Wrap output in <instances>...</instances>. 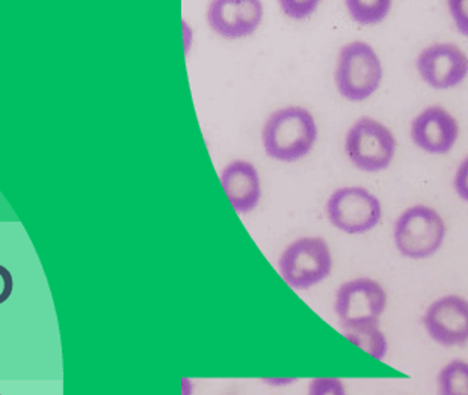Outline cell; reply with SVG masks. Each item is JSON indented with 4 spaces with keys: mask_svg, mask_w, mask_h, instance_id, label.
Segmentation results:
<instances>
[{
    "mask_svg": "<svg viewBox=\"0 0 468 395\" xmlns=\"http://www.w3.org/2000/svg\"><path fill=\"white\" fill-rule=\"evenodd\" d=\"M316 140V120L301 106L278 109L266 120L261 130L266 154L284 163L301 161L312 151Z\"/></svg>",
    "mask_w": 468,
    "mask_h": 395,
    "instance_id": "6da1fadb",
    "label": "cell"
},
{
    "mask_svg": "<svg viewBox=\"0 0 468 395\" xmlns=\"http://www.w3.org/2000/svg\"><path fill=\"white\" fill-rule=\"evenodd\" d=\"M447 226L441 214L430 205L417 204L396 219L393 242L400 255L425 260L441 249Z\"/></svg>",
    "mask_w": 468,
    "mask_h": 395,
    "instance_id": "7a4b0ae2",
    "label": "cell"
},
{
    "mask_svg": "<svg viewBox=\"0 0 468 395\" xmlns=\"http://www.w3.org/2000/svg\"><path fill=\"white\" fill-rule=\"evenodd\" d=\"M335 80L343 99L367 100L381 87V59L372 46L365 41L345 44L338 52Z\"/></svg>",
    "mask_w": 468,
    "mask_h": 395,
    "instance_id": "3957f363",
    "label": "cell"
},
{
    "mask_svg": "<svg viewBox=\"0 0 468 395\" xmlns=\"http://www.w3.org/2000/svg\"><path fill=\"white\" fill-rule=\"evenodd\" d=\"M330 244L322 237H300L292 242L278 260L282 278L295 290H308L325 281L333 272Z\"/></svg>",
    "mask_w": 468,
    "mask_h": 395,
    "instance_id": "277c9868",
    "label": "cell"
},
{
    "mask_svg": "<svg viewBox=\"0 0 468 395\" xmlns=\"http://www.w3.org/2000/svg\"><path fill=\"white\" fill-rule=\"evenodd\" d=\"M395 135L388 127L370 117L356 120L345 138V151L352 165L365 172H379L395 159Z\"/></svg>",
    "mask_w": 468,
    "mask_h": 395,
    "instance_id": "5b68a950",
    "label": "cell"
},
{
    "mask_svg": "<svg viewBox=\"0 0 468 395\" xmlns=\"http://www.w3.org/2000/svg\"><path fill=\"white\" fill-rule=\"evenodd\" d=\"M325 213L331 225L346 234H365L381 222L382 205L365 187H340L326 201Z\"/></svg>",
    "mask_w": 468,
    "mask_h": 395,
    "instance_id": "8992f818",
    "label": "cell"
},
{
    "mask_svg": "<svg viewBox=\"0 0 468 395\" xmlns=\"http://www.w3.org/2000/svg\"><path fill=\"white\" fill-rule=\"evenodd\" d=\"M387 291L372 278L351 279L342 284L335 293V311L342 329L356 326L375 325L386 313Z\"/></svg>",
    "mask_w": 468,
    "mask_h": 395,
    "instance_id": "52a82bcc",
    "label": "cell"
},
{
    "mask_svg": "<svg viewBox=\"0 0 468 395\" xmlns=\"http://www.w3.org/2000/svg\"><path fill=\"white\" fill-rule=\"evenodd\" d=\"M421 325L442 348H463L468 344V299L458 295L438 297L426 308Z\"/></svg>",
    "mask_w": 468,
    "mask_h": 395,
    "instance_id": "ba28073f",
    "label": "cell"
},
{
    "mask_svg": "<svg viewBox=\"0 0 468 395\" xmlns=\"http://www.w3.org/2000/svg\"><path fill=\"white\" fill-rule=\"evenodd\" d=\"M417 71L421 80L434 89H452L468 76L467 53L453 43H435L417 57Z\"/></svg>",
    "mask_w": 468,
    "mask_h": 395,
    "instance_id": "9c48e42d",
    "label": "cell"
},
{
    "mask_svg": "<svg viewBox=\"0 0 468 395\" xmlns=\"http://www.w3.org/2000/svg\"><path fill=\"white\" fill-rule=\"evenodd\" d=\"M263 5L259 0H215L208 5L207 23L217 36L226 39L245 38L259 29Z\"/></svg>",
    "mask_w": 468,
    "mask_h": 395,
    "instance_id": "30bf717a",
    "label": "cell"
},
{
    "mask_svg": "<svg viewBox=\"0 0 468 395\" xmlns=\"http://www.w3.org/2000/svg\"><path fill=\"white\" fill-rule=\"evenodd\" d=\"M410 135L428 154H447L460 138V124L447 109L430 106L412 120Z\"/></svg>",
    "mask_w": 468,
    "mask_h": 395,
    "instance_id": "8fae6325",
    "label": "cell"
},
{
    "mask_svg": "<svg viewBox=\"0 0 468 395\" xmlns=\"http://www.w3.org/2000/svg\"><path fill=\"white\" fill-rule=\"evenodd\" d=\"M221 184L230 204L239 214L251 213L261 203V175L251 161H230L222 170Z\"/></svg>",
    "mask_w": 468,
    "mask_h": 395,
    "instance_id": "7c38bea8",
    "label": "cell"
},
{
    "mask_svg": "<svg viewBox=\"0 0 468 395\" xmlns=\"http://www.w3.org/2000/svg\"><path fill=\"white\" fill-rule=\"evenodd\" d=\"M343 334L352 344H356V348H361L375 359L384 360L387 357L388 343H387L386 334L379 327V323L347 327L343 329Z\"/></svg>",
    "mask_w": 468,
    "mask_h": 395,
    "instance_id": "4fadbf2b",
    "label": "cell"
},
{
    "mask_svg": "<svg viewBox=\"0 0 468 395\" xmlns=\"http://www.w3.org/2000/svg\"><path fill=\"white\" fill-rule=\"evenodd\" d=\"M438 395H468V362L453 359L437 376Z\"/></svg>",
    "mask_w": 468,
    "mask_h": 395,
    "instance_id": "5bb4252c",
    "label": "cell"
},
{
    "mask_svg": "<svg viewBox=\"0 0 468 395\" xmlns=\"http://www.w3.org/2000/svg\"><path fill=\"white\" fill-rule=\"evenodd\" d=\"M345 5L352 20L361 26L381 23L391 11L390 0H346Z\"/></svg>",
    "mask_w": 468,
    "mask_h": 395,
    "instance_id": "9a60e30c",
    "label": "cell"
},
{
    "mask_svg": "<svg viewBox=\"0 0 468 395\" xmlns=\"http://www.w3.org/2000/svg\"><path fill=\"white\" fill-rule=\"evenodd\" d=\"M319 6L317 0H282L280 8L292 20H305Z\"/></svg>",
    "mask_w": 468,
    "mask_h": 395,
    "instance_id": "2e32d148",
    "label": "cell"
},
{
    "mask_svg": "<svg viewBox=\"0 0 468 395\" xmlns=\"http://www.w3.org/2000/svg\"><path fill=\"white\" fill-rule=\"evenodd\" d=\"M307 395H347L342 379L316 378L308 383Z\"/></svg>",
    "mask_w": 468,
    "mask_h": 395,
    "instance_id": "e0dca14e",
    "label": "cell"
},
{
    "mask_svg": "<svg viewBox=\"0 0 468 395\" xmlns=\"http://www.w3.org/2000/svg\"><path fill=\"white\" fill-rule=\"evenodd\" d=\"M449 13H451L456 29L468 36V0H451L449 4Z\"/></svg>",
    "mask_w": 468,
    "mask_h": 395,
    "instance_id": "ac0fdd59",
    "label": "cell"
},
{
    "mask_svg": "<svg viewBox=\"0 0 468 395\" xmlns=\"http://www.w3.org/2000/svg\"><path fill=\"white\" fill-rule=\"evenodd\" d=\"M453 189L461 200L468 203V157L461 161L456 170L455 177H453Z\"/></svg>",
    "mask_w": 468,
    "mask_h": 395,
    "instance_id": "d6986e66",
    "label": "cell"
},
{
    "mask_svg": "<svg viewBox=\"0 0 468 395\" xmlns=\"http://www.w3.org/2000/svg\"><path fill=\"white\" fill-rule=\"evenodd\" d=\"M13 275L5 265H0V305L9 299V296L13 295Z\"/></svg>",
    "mask_w": 468,
    "mask_h": 395,
    "instance_id": "ffe728a7",
    "label": "cell"
},
{
    "mask_svg": "<svg viewBox=\"0 0 468 395\" xmlns=\"http://www.w3.org/2000/svg\"><path fill=\"white\" fill-rule=\"evenodd\" d=\"M261 382L272 388H286L291 387L293 383L298 382L296 378H261Z\"/></svg>",
    "mask_w": 468,
    "mask_h": 395,
    "instance_id": "44dd1931",
    "label": "cell"
},
{
    "mask_svg": "<svg viewBox=\"0 0 468 395\" xmlns=\"http://www.w3.org/2000/svg\"><path fill=\"white\" fill-rule=\"evenodd\" d=\"M183 32H185V52H189L192 44V31L186 22H183Z\"/></svg>",
    "mask_w": 468,
    "mask_h": 395,
    "instance_id": "7402d4cb",
    "label": "cell"
},
{
    "mask_svg": "<svg viewBox=\"0 0 468 395\" xmlns=\"http://www.w3.org/2000/svg\"><path fill=\"white\" fill-rule=\"evenodd\" d=\"M182 395H194V382L189 378H182Z\"/></svg>",
    "mask_w": 468,
    "mask_h": 395,
    "instance_id": "603a6c76",
    "label": "cell"
},
{
    "mask_svg": "<svg viewBox=\"0 0 468 395\" xmlns=\"http://www.w3.org/2000/svg\"><path fill=\"white\" fill-rule=\"evenodd\" d=\"M0 395H2V394H0Z\"/></svg>",
    "mask_w": 468,
    "mask_h": 395,
    "instance_id": "cb8c5ba5",
    "label": "cell"
}]
</instances>
